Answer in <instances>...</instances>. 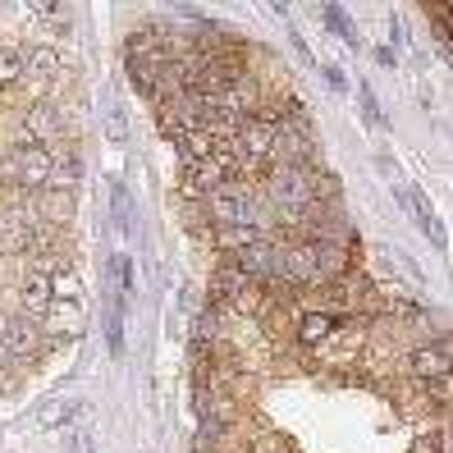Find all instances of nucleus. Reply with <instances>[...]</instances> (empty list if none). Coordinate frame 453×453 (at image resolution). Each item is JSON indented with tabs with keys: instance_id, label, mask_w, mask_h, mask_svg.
<instances>
[{
	"instance_id": "29",
	"label": "nucleus",
	"mask_w": 453,
	"mask_h": 453,
	"mask_svg": "<svg viewBox=\"0 0 453 453\" xmlns=\"http://www.w3.org/2000/svg\"><path fill=\"white\" fill-rule=\"evenodd\" d=\"M431 394H435V403H449V380H431Z\"/></svg>"
},
{
	"instance_id": "19",
	"label": "nucleus",
	"mask_w": 453,
	"mask_h": 453,
	"mask_svg": "<svg viewBox=\"0 0 453 453\" xmlns=\"http://www.w3.org/2000/svg\"><path fill=\"white\" fill-rule=\"evenodd\" d=\"M111 206H115V229H119V234H128V211H133V197H128V188H124V179H115V183H111Z\"/></svg>"
},
{
	"instance_id": "24",
	"label": "nucleus",
	"mask_w": 453,
	"mask_h": 453,
	"mask_svg": "<svg viewBox=\"0 0 453 453\" xmlns=\"http://www.w3.org/2000/svg\"><path fill=\"white\" fill-rule=\"evenodd\" d=\"M111 271H115V288H119V293H133V261H128V257H115Z\"/></svg>"
},
{
	"instance_id": "11",
	"label": "nucleus",
	"mask_w": 453,
	"mask_h": 453,
	"mask_svg": "<svg viewBox=\"0 0 453 453\" xmlns=\"http://www.w3.org/2000/svg\"><path fill=\"white\" fill-rule=\"evenodd\" d=\"M311 257H316V271L326 275H343V265H349V243L343 238H311Z\"/></svg>"
},
{
	"instance_id": "23",
	"label": "nucleus",
	"mask_w": 453,
	"mask_h": 453,
	"mask_svg": "<svg viewBox=\"0 0 453 453\" xmlns=\"http://www.w3.org/2000/svg\"><path fill=\"white\" fill-rule=\"evenodd\" d=\"M321 14H326V23H330V28H334V33H339L343 42H357V33H353V23L343 19V10H339V5H326Z\"/></svg>"
},
{
	"instance_id": "1",
	"label": "nucleus",
	"mask_w": 453,
	"mask_h": 453,
	"mask_svg": "<svg viewBox=\"0 0 453 453\" xmlns=\"http://www.w3.org/2000/svg\"><path fill=\"white\" fill-rule=\"evenodd\" d=\"M211 206V220H216V229H229V225H257V206H252V193L243 188V183H220L216 193L206 197Z\"/></svg>"
},
{
	"instance_id": "7",
	"label": "nucleus",
	"mask_w": 453,
	"mask_h": 453,
	"mask_svg": "<svg viewBox=\"0 0 453 453\" xmlns=\"http://www.w3.org/2000/svg\"><path fill=\"white\" fill-rule=\"evenodd\" d=\"M33 248V225L23 211H0V257H19Z\"/></svg>"
},
{
	"instance_id": "25",
	"label": "nucleus",
	"mask_w": 453,
	"mask_h": 453,
	"mask_svg": "<svg viewBox=\"0 0 453 453\" xmlns=\"http://www.w3.org/2000/svg\"><path fill=\"white\" fill-rule=\"evenodd\" d=\"M357 96H362V115H366V124H385L380 119V105H376V92H371L366 83L357 88Z\"/></svg>"
},
{
	"instance_id": "27",
	"label": "nucleus",
	"mask_w": 453,
	"mask_h": 453,
	"mask_svg": "<svg viewBox=\"0 0 453 453\" xmlns=\"http://www.w3.org/2000/svg\"><path fill=\"white\" fill-rule=\"evenodd\" d=\"M0 183H10V188L19 183V165H14V156H5V161H0Z\"/></svg>"
},
{
	"instance_id": "18",
	"label": "nucleus",
	"mask_w": 453,
	"mask_h": 453,
	"mask_svg": "<svg viewBox=\"0 0 453 453\" xmlns=\"http://www.w3.org/2000/svg\"><path fill=\"white\" fill-rule=\"evenodd\" d=\"M216 238L229 248V252H243L248 243H257V238H265L257 225H229V229H216Z\"/></svg>"
},
{
	"instance_id": "16",
	"label": "nucleus",
	"mask_w": 453,
	"mask_h": 453,
	"mask_svg": "<svg viewBox=\"0 0 453 453\" xmlns=\"http://www.w3.org/2000/svg\"><path fill=\"white\" fill-rule=\"evenodd\" d=\"M197 412H202V421L220 426V431L238 417V408H234V398H229V394H202V398H197Z\"/></svg>"
},
{
	"instance_id": "20",
	"label": "nucleus",
	"mask_w": 453,
	"mask_h": 453,
	"mask_svg": "<svg viewBox=\"0 0 453 453\" xmlns=\"http://www.w3.org/2000/svg\"><path fill=\"white\" fill-rule=\"evenodd\" d=\"M50 330H65V334H73L78 330V307L73 303H50Z\"/></svg>"
},
{
	"instance_id": "9",
	"label": "nucleus",
	"mask_w": 453,
	"mask_h": 453,
	"mask_svg": "<svg viewBox=\"0 0 453 453\" xmlns=\"http://www.w3.org/2000/svg\"><path fill=\"white\" fill-rule=\"evenodd\" d=\"M23 138H33L28 147H46L50 138H60V111H50L46 101H37L28 115H23Z\"/></svg>"
},
{
	"instance_id": "4",
	"label": "nucleus",
	"mask_w": 453,
	"mask_h": 453,
	"mask_svg": "<svg viewBox=\"0 0 453 453\" xmlns=\"http://www.w3.org/2000/svg\"><path fill=\"white\" fill-rule=\"evenodd\" d=\"M275 133H280V124L265 119V115L238 124V151H243V161H265V156H275Z\"/></svg>"
},
{
	"instance_id": "14",
	"label": "nucleus",
	"mask_w": 453,
	"mask_h": 453,
	"mask_svg": "<svg viewBox=\"0 0 453 453\" xmlns=\"http://www.w3.org/2000/svg\"><path fill=\"white\" fill-rule=\"evenodd\" d=\"M398 197H403V202L412 206V220H417V229H421V234H431V243L444 252V229L435 225V216H431V206H426V197H421L417 188H398Z\"/></svg>"
},
{
	"instance_id": "28",
	"label": "nucleus",
	"mask_w": 453,
	"mask_h": 453,
	"mask_svg": "<svg viewBox=\"0 0 453 453\" xmlns=\"http://www.w3.org/2000/svg\"><path fill=\"white\" fill-rule=\"evenodd\" d=\"M73 453H96L92 449V431H73Z\"/></svg>"
},
{
	"instance_id": "10",
	"label": "nucleus",
	"mask_w": 453,
	"mask_h": 453,
	"mask_svg": "<svg viewBox=\"0 0 453 453\" xmlns=\"http://www.w3.org/2000/svg\"><path fill=\"white\" fill-rule=\"evenodd\" d=\"M19 298H23V307H28L33 316H46L50 303H56V298H50V275L33 265V271L23 275V284H19Z\"/></svg>"
},
{
	"instance_id": "26",
	"label": "nucleus",
	"mask_w": 453,
	"mask_h": 453,
	"mask_svg": "<svg viewBox=\"0 0 453 453\" xmlns=\"http://www.w3.org/2000/svg\"><path fill=\"white\" fill-rule=\"evenodd\" d=\"M105 124H111V138H115V142H124V138H128V119H124L119 105H111V111H105Z\"/></svg>"
},
{
	"instance_id": "13",
	"label": "nucleus",
	"mask_w": 453,
	"mask_h": 453,
	"mask_svg": "<svg viewBox=\"0 0 453 453\" xmlns=\"http://www.w3.org/2000/svg\"><path fill=\"white\" fill-rule=\"evenodd\" d=\"M50 298H56V303H73V307L83 303V280H78V271L69 261H60L56 271H50Z\"/></svg>"
},
{
	"instance_id": "17",
	"label": "nucleus",
	"mask_w": 453,
	"mask_h": 453,
	"mask_svg": "<svg viewBox=\"0 0 453 453\" xmlns=\"http://www.w3.org/2000/svg\"><path fill=\"white\" fill-rule=\"evenodd\" d=\"M105 343H111L115 357H124V298L119 293L111 298V311H105Z\"/></svg>"
},
{
	"instance_id": "8",
	"label": "nucleus",
	"mask_w": 453,
	"mask_h": 453,
	"mask_svg": "<svg viewBox=\"0 0 453 453\" xmlns=\"http://www.w3.org/2000/svg\"><path fill=\"white\" fill-rule=\"evenodd\" d=\"M408 366H412V376H421V380H444L449 376V343L435 339V343H426V349H412Z\"/></svg>"
},
{
	"instance_id": "15",
	"label": "nucleus",
	"mask_w": 453,
	"mask_h": 453,
	"mask_svg": "<svg viewBox=\"0 0 453 453\" xmlns=\"http://www.w3.org/2000/svg\"><path fill=\"white\" fill-rule=\"evenodd\" d=\"M78 412H83V403H78V398H56V403H46V408L37 412V426H42V431H65Z\"/></svg>"
},
{
	"instance_id": "12",
	"label": "nucleus",
	"mask_w": 453,
	"mask_h": 453,
	"mask_svg": "<svg viewBox=\"0 0 453 453\" xmlns=\"http://www.w3.org/2000/svg\"><path fill=\"white\" fill-rule=\"evenodd\" d=\"M334 334H339V321H334L326 307L298 316V339H303V343H326V339H334Z\"/></svg>"
},
{
	"instance_id": "2",
	"label": "nucleus",
	"mask_w": 453,
	"mask_h": 453,
	"mask_svg": "<svg viewBox=\"0 0 453 453\" xmlns=\"http://www.w3.org/2000/svg\"><path fill=\"white\" fill-rule=\"evenodd\" d=\"M280 243L275 238H257V243H248L243 252H234V265H238V275H252V280H280Z\"/></svg>"
},
{
	"instance_id": "21",
	"label": "nucleus",
	"mask_w": 453,
	"mask_h": 453,
	"mask_svg": "<svg viewBox=\"0 0 453 453\" xmlns=\"http://www.w3.org/2000/svg\"><path fill=\"white\" fill-rule=\"evenodd\" d=\"M19 73H23V56L10 50V46H0V88H10Z\"/></svg>"
},
{
	"instance_id": "5",
	"label": "nucleus",
	"mask_w": 453,
	"mask_h": 453,
	"mask_svg": "<svg viewBox=\"0 0 453 453\" xmlns=\"http://www.w3.org/2000/svg\"><path fill=\"white\" fill-rule=\"evenodd\" d=\"M0 343H5V357H33L37 353V321L28 316H10V321H0Z\"/></svg>"
},
{
	"instance_id": "6",
	"label": "nucleus",
	"mask_w": 453,
	"mask_h": 453,
	"mask_svg": "<svg viewBox=\"0 0 453 453\" xmlns=\"http://www.w3.org/2000/svg\"><path fill=\"white\" fill-rule=\"evenodd\" d=\"M280 275L293 280V284H321V271H316L311 243H288V248L280 252Z\"/></svg>"
},
{
	"instance_id": "3",
	"label": "nucleus",
	"mask_w": 453,
	"mask_h": 453,
	"mask_svg": "<svg viewBox=\"0 0 453 453\" xmlns=\"http://www.w3.org/2000/svg\"><path fill=\"white\" fill-rule=\"evenodd\" d=\"M14 165H19V188H33V193H46L50 188L56 156H50L46 147H19L14 151Z\"/></svg>"
},
{
	"instance_id": "22",
	"label": "nucleus",
	"mask_w": 453,
	"mask_h": 453,
	"mask_svg": "<svg viewBox=\"0 0 453 453\" xmlns=\"http://www.w3.org/2000/svg\"><path fill=\"white\" fill-rule=\"evenodd\" d=\"M28 69L46 78V73H56V69H60V56H56V50H50V46H37L33 56H28Z\"/></svg>"
}]
</instances>
